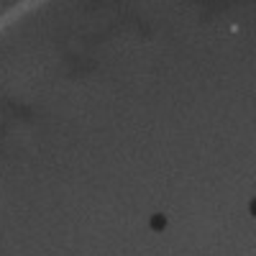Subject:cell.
<instances>
[{
  "label": "cell",
  "instance_id": "cell-1",
  "mask_svg": "<svg viewBox=\"0 0 256 256\" xmlns=\"http://www.w3.org/2000/svg\"><path fill=\"white\" fill-rule=\"evenodd\" d=\"M164 226H166V218H164V216H154V218H152V228H154V230H162Z\"/></svg>",
  "mask_w": 256,
  "mask_h": 256
}]
</instances>
